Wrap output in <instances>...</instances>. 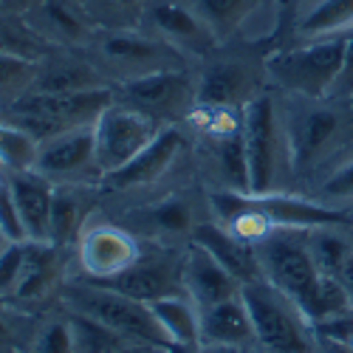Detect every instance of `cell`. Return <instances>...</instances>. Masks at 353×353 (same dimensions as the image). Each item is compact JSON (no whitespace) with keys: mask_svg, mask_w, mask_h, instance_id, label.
<instances>
[{"mask_svg":"<svg viewBox=\"0 0 353 353\" xmlns=\"http://www.w3.org/2000/svg\"><path fill=\"white\" fill-rule=\"evenodd\" d=\"M37 147H40V141L34 136L0 122V164L3 167H9L12 172L32 170L34 159H37Z\"/></svg>","mask_w":353,"mask_h":353,"instance_id":"cell-31","label":"cell"},{"mask_svg":"<svg viewBox=\"0 0 353 353\" xmlns=\"http://www.w3.org/2000/svg\"><path fill=\"white\" fill-rule=\"evenodd\" d=\"M184 150V133L179 130V125H164L159 130V136L144 147V150L130 159L125 167H119L116 172L105 175V187L110 190H141L156 184L161 175H167L172 170V164L179 161V153Z\"/></svg>","mask_w":353,"mask_h":353,"instance_id":"cell-14","label":"cell"},{"mask_svg":"<svg viewBox=\"0 0 353 353\" xmlns=\"http://www.w3.org/2000/svg\"><path fill=\"white\" fill-rule=\"evenodd\" d=\"M141 20L147 23V32L167 40L184 57H207L218 46L190 0H144Z\"/></svg>","mask_w":353,"mask_h":353,"instance_id":"cell-11","label":"cell"},{"mask_svg":"<svg viewBox=\"0 0 353 353\" xmlns=\"http://www.w3.org/2000/svg\"><path fill=\"white\" fill-rule=\"evenodd\" d=\"M203 353H243V347L238 345H201Z\"/></svg>","mask_w":353,"mask_h":353,"instance_id":"cell-42","label":"cell"},{"mask_svg":"<svg viewBox=\"0 0 353 353\" xmlns=\"http://www.w3.org/2000/svg\"><path fill=\"white\" fill-rule=\"evenodd\" d=\"M113 88H94V91H77V94H40L28 91L14 105L0 110V122L26 130L37 141L51 136H60L65 130L94 125L99 113L113 102Z\"/></svg>","mask_w":353,"mask_h":353,"instance_id":"cell-1","label":"cell"},{"mask_svg":"<svg viewBox=\"0 0 353 353\" xmlns=\"http://www.w3.org/2000/svg\"><path fill=\"white\" fill-rule=\"evenodd\" d=\"M254 342V325L241 294L201 308V345H249Z\"/></svg>","mask_w":353,"mask_h":353,"instance_id":"cell-20","label":"cell"},{"mask_svg":"<svg viewBox=\"0 0 353 353\" xmlns=\"http://www.w3.org/2000/svg\"><path fill=\"white\" fill-rule=\"evenodd\" d=\"M37 68H40V60L0 51V110H6L23 94L32 91Z\"/></svg>","mask_w":353,"mask_h":353,"instance_id":"cell-30","label":"cell"},{"mask_svg":"<svg viewBox=\"0 0 353 353\" xmlns=\"http://www.w3.org/2000/svg\"><path fill=\"white\" fill-rule=\"evenodd\" d=\"M91 283H99L105 288H113L125 294V297H133L141 303H156L161 297H170V294H187L181 283V266L175 269L170 263L153 260V257H139L122 274L108 280H91Z\"/></svg>","mask_w":353,"mask_h":353,"instance_id":"cell-16","label":"cell"},{"mask_svg":"<svg viewBox=\"0 0 353 353\" xmlns=\"http://www.w3.org/2000/svg\"><path fill=\"white\" fill-rule=\"evenodd\" d=\"M0 241H3V234H0Z\"/></svg>","mask_w":353,"mask_h":353,"instance_id":"cell-46","label":"cell"},{"mask_svg":"<svg viewBox=\"0 0 353 353\" xmlns=\"http://www.w3.org/2000/svg\"><path fill=\"white\" fill-rule=\"evenodd\" d=\"M241 297L249 308L252 325H254V342H260L272 353H311V322L303 316L291 297L280 288H274L269 280H249L241 285Z\"/></svg>","mask_w":353,"mask_h":353,"instance_id":"cell-4","label":"cell"},{"mask_svg":"<svg viewBox=\"0 0 353 353\" xmlns=\"http://www.w3.org/2000/svg\"><path fill=\"white\" fill-rule=\"evenodd\" d=\"M105 88V74L97 68V63L82 60H51L37 68L32 91L40 94H77V91H94Z\"/></svg>","mask_w":353,"mask_h":353,"instance_id":"cell-21","label":"cell"},{"mask_svg":"<svg viewBox=\"0 0 353 353\" xmlns=\"http://www.w3.org/2000/svg\"><path fill=\"white\" fill-rule=\"evenodd\" d=\"M65 305L71 314L94 319L108 331L119 334L130 342H139V345H167L170 342L159 325L156 314L150 311V303L125 297V294L105 288L99 283H91V280L74 283L65 291Z\"/></svg>","mask_w":353,"mask_h":353,"instance_id":"cell-3","label":"cell"},{"mask_svg":"<svg viewBox=\"0 0 353 353\" xmlns=\"http://www.w3.org/2000/svg\"><path fill=\"white\" fill-rule=\"evenodd\" d=\"M3 241H6V238H3ZM3 241H0V243H3Z\"/></svg>","mask_w":353,"mask_h":353,"instance_id":"cell-47","label":"cell"},{"mask_svg":"<svg viewBox=\"0 0 353 353\" xmlns=\"http://www.w3.org/2000/svg\"><path fill=\"white\" fill-rule=\"evenodd\" d=\"M77 243H79V266L85 272V280L116 277L141 257L139 243L125 229L110 223L85 226Z\"/></svg>","mask_w":353,"mask_h":353,"instance_id":"cell-13","label":"cell"},{"mask_svg":"<svg viewBox=\"0 0 353 353\" xmlns=\"http://www.w3.org/2000/svg\"><path fill=\"white\" fill-rule=\"evenodd\" d=\"M88 221V198L79 184H57L51 198V243L63 249L79 234Z\"/></svg>","mask_w":353,"mask_h":353,"instance_id":"cell-22","label":"cell"},{"mask_svg":"<svg viewBox=\"0 0 353 353\" xmlns=\"http://www.w3.org/2000/svg\"><path fill=\"white\" fill-rule=\"evenodd\" d=\"M353 32V0H314L297 23L300 40L347 37Z\"/></svg>","mask_w":353,"mask_h":353,"instance_id":"cell-24","label":"cell"},{"mask_svg":"<svg viewBox=\"0 0 353 353\" xmlns=\"http://www.w3.org/2000/svg\"><path fill=\"white\" fill-rule=\"evenodd\" d=\"M254 252L263 280H269L294 303H300L322 274L311 257L305 229H277L263 238Z\"/></svg>","mask_w":353,"mask_h":353,"instance_id":"cell-7","label":"cell"},{"mask_svg":"<svg viewBox=\"0 0 353 353\" xmlns=\"http://www.w3.org/2000/svg\"><path fill=\"white\" fill-rule=\"evenodd\" d=\"M28 241H3L0 243V294H12L20 272L26 266Z\"/></svg>","mask_w":353,"mask_h":353,"instance_id":"cell-36","label":"cell"},{"mask_svg":"<svg viewBox=\"0 0 353 353\" xmlns=\"http://www.w3.org/2000/svg\"><path fill=\"white\" fill-rule=\"evenodd\" d=\"M161 331L170 342H201V308L187 297V294H170L156 303H150Z\"/></svg>","mask_w":353,"mask_h":353,"instance_id":"cell-25","label":"cell"},{"mask_svg":"<svg viewBox=\"0 0 353 353\" xmlns=\"http://www.w3.org/2000/svg\"><path fill=\"white\" fill-rule=\"evenodd\" d=\"M105 6H113V9H122V12H128V9H136L139 12V17H141V6H144V0H102Z\"/></svg>","mask_w":353,"mask_h":353,"instance_id":"cell-41","label":"cell"},{"mask_svg":"<svg viewBox=\"0 0 353 353\" xmlns=\"http://www.w3.org/2000/svg\"><path fill=\"white\" fill-rule=\"evenodd\" d=\"M34 353H77V336H74L71 316L48 319L43 331L37 334Z\"/></svg>","mask_w":353,"mask_h":353,"instance_id":"cell-35","label":"cell"},{"mask_svg":"<svg viewBox=\"0 0 353 353\" xmlns=\"http://www.w3.org/2000/svg\"><path fill=\"white\" fill-rule=\"evenodd\" d=\"M113 97L147 113L159 125H175L195 110V79L187 74V68L156 71L119 82L113 88Z\"/></svg>","mask_w":353,"mask_h":353,"instance_id":"cell-9","label":"cell"},{"mask_svg":"<svg viewBox=\"0 0 353 353\" xmlns=\"http://www.w3.org/2000/svg\"><path fill=\"white\" fill-rule=\"evenodd\" d=\"M190 241H195L198 246L207 249L229 274H234V277L241 280V285L249 283V280L263 277V274H260V263H257L254 246L238 241V238H234L232 232H226L221 223H198V226L192 229V238H190Z\"/></svg>","mask_w":353,"mask_h":353,"instance_id":"cell-19","label":"cell"},{"mask_svg":"<svg viewBox=\"0 0 353 353\" xmlns=\"http://www.w3.org/2000/svg\"><path fill=\"white\" fill-rule=\"evenodd\" d=\"M243 353H257V350H252V347H243Z\"/></svg>","mask_w":353,"mask_h":353,"instance_id":"cell-44","label":"cell"},{"mask_svg":"<svg viewBox=\"0 0 353 353\" xmlns=\"http://www.w3.org/2000/svg\"><path fill=\"white\" fill-rule=\"evenodd\" d=\"M164 125H159L156 119H150L147 113L113 99L94 122V141H97V164H99V175L116 172L119 167H125L130 159H136L147 144H150L159 130Z\"/></svg>","mask_w":353,"mask_h":353,"instance_id":"cell-8","label":"cell"},{"mask_svg":"<svg viewBox=\"0 0 353 353\" xmlns=\"http://www.w3.org/2000/svg\"><path fill=\"white\" fill-rule=\"evenodd\" d=\"M345 48L347 37L303 40L300 46L274 51L266 60V77L280 91L319 102L336 91L345 68Z\"/></svg>","mask_w":353,"mask_h":353,"instance_id":"cell-2","label":"cell"},{"mask_svg":"<svg viewBox=\"0 0 353 353\" xmlns=\"http://www.w3.org/2000/svg\"><path fill=\"white\" fill-rule=\"evenodd\" d=\"M164 350H167V353H203L201 342H195V345H187V342H167Z\"/></svg>","mask_w":353,"mask_h":353,"instance_id":"cell-40","label":"cell"},{"mask_svg":"<svg viewBox=\"0 0 353 353\" xmlns=\"http://www.w3.org/2000/svg\"><path fill=\"white\" fill-rule=\"evenodd\" d=\"M0 353H12V350H6V347H0Z\"/></svg>","mask_w":353,"mask_h":353,"instance_id":"cell-45","label":"cell"},{"mask_svg":"<svg viewBox=\"0 0 353 353\" xmlns=\"http://www.w3.org/2000/svg\"><path fill=\"white\" fill-rule=\"evenodd\" d=\"M314 201H319L322 207H331V210H342L345 203H353V156L336 164L325 175V181L314 192Z\"/></svg>","mask_w":353,"mask_h":353,"instance_id":"cell-32","label":"cell"},{"mask_svg":"<svg viewBox=\"0 0 353 353\" xmlns=\"http://www.w3.org/2000/svg\"><path fill=\"white\" fill-rule=\"evenodd\" d=\"M144 353H167V350H164V345H153V347H147Z\"/></svg>","mask_w":353,"mask_h":353,"instance_id":"cell-43","label":"cell"},{"mask_svg":"<svg viewBox=\"0 0 353 353\" xmlns=\"http://www.w3.org/2000/svg\"><path fill=\"white\" fill-rule=\"evenodd\" d=\"M43 46H46V40L28 23L20 26V23L0 17V51L20 54V57H28V60H40Z\"/></svg>","mask_w":353,"mask_h":353,"instance_id":"cell-33","label":"cell"},{"mask_svg":"<svg viewBox=\"0 0 353 353\" xmlns=\"http://www.w3.org/2000/svg\"><path fill=\"white\" fill-rule=\"evenodd\" d=\"M147 223L156 232H167V234H184V232L192 234V229L198 226V223H192V210L179 198H167V201L156 203V207L147 212Z\"/></svg>","mask_w":353,"mask_h":353,"instance_id":"cell-34","label":"cell"},{"mask_svg":"<svg viewBox=\"0 0 353 353\" xmlns=\"http://www.w3.org/2000/svg\"><path fill=\"white\" fill-rule=\"evenodd\" d=\"M305 241L311 249V257L322 274H334L345 263V257L353 252V243L339 232V226H314L305 229Z\"/></svg>","mask_w":353,"mask_h":353,"instance_id":"cell-29","label":"cell"},{"mask_svg":"<svg viewBox=\"0 0 353 353\" xmlns=\"http://www.w3.org/2000/svg\"><path fill=\"white\" fill-rule=\"evenodd\" d=\"M94 51L97 68L102 74H113L119 82L187 65V57L179 48H172L167 40L150 32H136V28H110V32L97 34Z\"/></svg>","mask_w":353,"mask_h":353,"instance_id":"cell-5","label":"cell"},{"mask_svg":"<svg viewBox=\"0 0 353 353\" xmlns=\"http://www.w3.org/2000/svg\"><path fill=\"white\" fill-rule=\"evenodd\" d=\"M243 153L249 170V192H274L280 164H288V147L283 119L269 94H257L243 105Z\"/></svg>","mask_w":353,"mask_h":353,"instance_id":"cell-6","label":"cell"},{"mask_svg":"<svg viewBox=\"0 0 353 353\" xmlns=\"http://www.w3.org/2000/svg\"><path fill=\"white\" fill-rule=\"evenodd\" d=\"M336 280L342 283V288L347 291V297H350V303H353V252L345 257V263L339 266V272H336Z\"/></svg>","mask_w":353,"mask_h":353,"instance_id":"cell-39","label":"cell"},{"mask_svg":"<svg viewBox=\"0 0 353 353\" xmlns=\"http://www.w3.org/2000/svg\"><path fill=\"white\" fill-rule=\"evenodd\" d=\"M34 14L46 26V34H43L46 40L57 37V40L79 46V43H94L97 37V32L85 20V14L77 9L74 0H37ZM40 23H34L32 28H37Z\"/></svg>","mask_w":353,"mask_h":353,"instance_id":"cell-23","label":"cell"},{"mask_svg":"<svg viewBox=\"0 0 353 353\" xmlns=\"http://www.w3.org/2000/svg\"><path fill=\"white\" fill-rule=\"evenodd\" d=\"M32 170L40 172L54 187L57 184L102 181L99 164H97L94 125H82V128H74V130H65L60 136L40 141Z\"/></svg>","mask_w":353,"mask_h":353,"instance_id":"cell-10","label":"cell"},{"mask_svg":"<svg viewBox=\"0 0 353 353\" xmlns=\"http://www.w3.org/2000/svg\"><path fill=\"white\" fill-rule=\"evenodd\" d=\"M181 283L187 297L198 308H210L215 303H223L234 294H241V280L229 274L221 263L195 241H190L187 254L181 260Z\"/></svg>","mask_w":353,"mask_h":353,"instance_id":"cell-15","label":"cell"},{"mask_svg":"<svg viewBox=\"0 0 353 353\" xmlns=\"http://www.w3.org/2000/svg\"><path fill=\"white\" fill-rule=\"evenodd\" d=\"M353 91V32L347 34V48H345V68L342 77L336 82V91L334 94H350Z\"/></svg>","mask_w":353,"mask_h":353,"instance_id":"cell-38","label":"cell"},{"mask_svg":"<svg viewBox=\"0 0 353 353\" xmlns=\"http://www.w3.org/2000/svg\"><path fill=\"white\" fill-rule=\"evenodd\" d=\"M57 283V246L54 243H34L28 241L26 266L20 272V280L12 291L17 300H40Z\"/></svg>","mask_w":353,"mask_h":353,"instance_id":"cell-26","label":"cell"},{"mask_svg":"<svg viewBox=\"0 0 353 353\" xmlns=\"http://www.w3.org/2000/svg\"><path fill=\"white\" fill-rule=\"evenodd\" d=\"M9 190L17 203V212L26 229V241L34 243H51V198L54 184L46 181L40 172L23 170L9 175Z\"/></svg>","mask_w":353,"mask_h":353,"instance_id":"cell-17","label":"cell"},{"mask_svg":"<svg viewBox=\"0 0 353 353\" xmlns=\"http://www.w3.org/2000/svg\"><path fill=\"white\" fill-rule=\"evenodd\" d=\"M190 3L201 14V20L210 26L215 40L223 43L252 20L263 0H190Z\"/></svg>","mask_w":353,"mask_h":353,"instance_id":"cell-27","label":"cell"},{"mask_svg":"<svg viewBox=\"0 0 353 353\" xmlns=\"http://www.w3.org/2000/svg\"><path fill=\"white\" fill-rule=\"evenodd\" d=\"M254 97V79L243 63H212L195 82V105L243 108Z\"/></svg>","mask_w":353,"mask_h":353,"instance_id":"cell-18","label":"cell"},{"mask_svg":"<svg viewBox=\"0 0 353 353\" xmlns=\"http://www.w3.org/2000/svg\"><path fill=\"white\" fill-rule=\"evenodd\" d=\"M297 308L303 311V316L311 322V328L322 325L334 316H342L347 311H353V303L347 297V291L342 288V283L334 274H319V280L314 283V288L297 303Z\"/></svg>","mask_w":353,"mask_h":353,"instance_id":"cell-28","label":"cell"},{"mask_svg":"<svg viewBox=\"0 0 353 353\" xmlns=\"http://www.w3.org/2000/svg\"><path fill=\"white\" fill-rule=\"evenodd\" d=\"M283 130L288 147V167L303 172L325 156V150L339 139L342 119L336 110L322 108L311 99V105L297 108L285 116Z\"/></svg>","mask_w":353,"mask_h":353,"instance_id":"cell-12","label":"cell"},{"mask_svg":"<svg viewBox=\"0 0 353 353\" xmlns=\"http://www.w3.org/2000/svg\"><path fill=\"white\" fill-rule=\"evenodd\" d=\"M0 234L6 241H26V229L17 212V203L12 198L9 181H0Z\"/></svg>","mask_w":353,"mask_h":353,"instance_id":"cell-37","label":"cell"}]
</instances>
